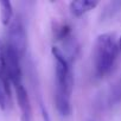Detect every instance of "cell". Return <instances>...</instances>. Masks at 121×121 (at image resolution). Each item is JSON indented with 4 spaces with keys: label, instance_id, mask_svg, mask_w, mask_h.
Returning a JSON list of instances; mask_svg holds the SVG:
<instances>
[{
    "label": "cell",
    "instance_id": "1",
    "mask_svg": "<svg viewBox=\"0 0 121 121\" xmlns=\"http://www.w3.org/2000/svg\"><path fill=\"white\" fill-rule=\"evenodd\" d=\"M55 59V103L60 116L68 117L71 114V93L74 87V76L69 59L65 53L57 46L51 48Z\"/></svg>",
    "mask_w": 121,
    "mask_h": 121
},
{
    "label": "cell",
    "instance_id": "2",
    "mask_svg": "<svg viewBox=\"0 0 121 121\" xmlns=\"http://www.w3.org/2000/svg\"><path fill=\"white\" fill-rule=\"evenodd\" d=\"M119 40L112 33L97 36L93 49V65L96 77L107 76L114 68L119 56Z\"/></svg>",
    "mask_w": 121,
    "mask_h": 121
},
{
    "label": "cell",
    "instance_id": "3",
    "mask_svg": "<svg viewBox=\"0 0 121 121\" xmlns=\"http://www.w3.org/2000/svg\"><path fill=\"white\" fill-rule=\"evenodd\" d=\"M5 44L11 48L13 51H16L22 58L25 56L26 52V45H27V39H26V31L24 23L19 16L14 17L9 25L7 30V37Z\"/></svg>",
    "mask_w": 121,
    "mask_h": 121
},
{
    "label": "cell",
    "instance_id": "4",
    "mask_svg": "<svg viewBox=\"0 0 121 121\" xmlns=\"http://www.w3.org/2000/svg\"><path fill=\"white\" fill-rule=\"evenodd\" d=\"M11 81L5 59V42L0 39V109L6 110L11 103Z\"/></svg>",
    "mask_w": 121,
    "mask_h": 121
},
{
    "label": "cell",
    "instance_id": "5",
    "mask_svg": "<svg viewBox=\"0 0 121 121\" xmlns=\"http://www.w3.org/2000/svg\"><path fill=\"white\" fill-rule=\"evenodd\" d=\"M14 91H16V97L18 102V107L20 109V117L22 121H33V115H32V107L30 102V97L27 94V90L24 86V83H18L13 86Z\"/></svg>",
    "mask_w": 121,
    "mask_h": 121
},
{
    "label": "cell",
    "instance_id": "6",
    "mask_svg": "<svg viewBox=\"0 0 121 121\" xmlns=\"http://www.w3.org/2000/svg\"><path fill=\"white\" fill-rule=\"evenodd\" d=\"M99 5V1L95 0H75L69 4L70 12L74 17H82L83 14L88 13L89 11L94 10Z\"/></svg>",
    "mask_w": 121,
    "mask_h": 121
},
{
    "label": "cell",
    "instance_id": "7",
    "mask_svg": "<svg viewBox=\"0 0 121 121\" xmlns=\"http://www.w3.org/2000/svg\"><path fill=\"white\" fill-rule=\"evenodd\" d=\"M13 7L12 4L7 0L0 1V20L4 26H9L13 19Z\"/></svg>",
    "mask_w": 121,
    "mask_h": 121
},
{
    "label": "cell",
    "instance_id": "8",
    "mask_svg": "<svg viewBox=\"0 0 121 121\" xmlns=\"http://www.w3.org/2000/svg\"><path fill=\"white\" fill-rule=\"evenodd\" d=\"M121 102V78H119L109 89L107 95L108 106H115Z\"/></svg>",
    "mask_w": 121,
    "mask_h": 121
},
{
    "label": "cell",
    "instance_id": "9",
    "mask_svg": "<svg viewBox=\"0 0 121 121\" xmlns=\"http://www.w3.org/2000/svg\"><path fill=\"white\" fill-rule=\"evenodd\" d=\"M120 10H121V1H112L104 7L103 13L101 14V17L102 18H110L116 12H119Z\"/></svg>",
    "mask_w": 121,
    "mask_h": 121
},
{
    "label": "cell",
    "instance_id": "10",
    "mask_svg": "<svg viewBox=\"0 0 121 121\" xmlns=\"http://www.w3.org/2000/svg\"><path fill=\"white\" fill-rule=\"evenodd\" d=\"M119 49L121 50V37H120V39H119Z\"/></svg>",
    "mask_w": 121,
    "mask_h": 121
}]
</instances>
